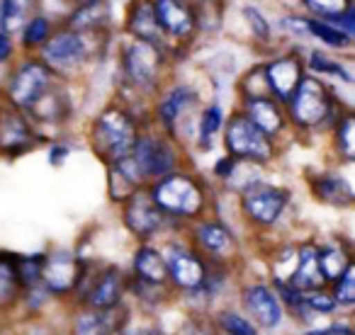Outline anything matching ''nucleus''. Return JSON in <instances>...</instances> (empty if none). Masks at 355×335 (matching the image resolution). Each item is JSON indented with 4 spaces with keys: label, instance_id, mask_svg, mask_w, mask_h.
Here are the masks:
<instances>
[{
    "label": "nucleus",
    "instance_id": "f257e3e1",
    "mask_svg": "<svg viewBox=\"0 0 355 335\" xmlns=\"http://www.w3.org/2000/svg\"><path fill=\"white\" fill-rule=\"evenodd\" d=\"M137 138V124L124 109H105L93 124V148L110 165L132 156Z\"/></svg>",
    "mask_w": 355,
    "mask_h": 335
},
{
    "label": "nucleus",
    "instance_id": "f03ea898",
    "mask_svg": "<svg viewBox=\"0 0 355 335\" xmlns=\"http://www.w3.org/2000/svg\"><path fill=\"white\" fill-rule=\"evenodd\" d=\"M127 277L117 265H95L90 267L85 262L83 277H80L78 287L73 294L80 296L83 309L93 311H110L122 306L124 291H127Z\"/></svg>",
    "mask_w": 355,
    "mask_h": 335
},
{
    "label": "nucleus",
    "instance_id": "7ed1b4c3",
    "mask_svg": "<svg viewBox=\"0 0 355 335\" xmlns=\"http://www.w3.org/2000/svg\"><path fill=\"white\" fill-rule=\"evenodd\" d=\"M151 202L168 217L193 219L202 212L205 192L190 175H166L151 188Z\"/></svg>",
    "mask_w": 355,
    "mask_h": 335
},
{
    "label": "nucleus",
    "instance_id": "20e7f679",
    "mask_svg": "<svg viewBox=\"0 0 355 335\" xmlns=\"http://www.w3.org/2000/svg\"><path fill=\"white\" fill-rule=\"evenodd\" d=\"M224 143H227L229 158H236V161L268 163L272 158L270 136H266L246 114H234L232 122L227 124Z\"/></svg>",
    "mask_w": 355,
    "mask_h": 335
},
{
    "label": "nucleus",
    "instance_id": "39448f33",
    "mask_svg": "<svg viewBox=\"0 0 355 335\" xmlns=\"http://www.w3.org/2000/svg\"><path fill=\"white\" fill-rule=\"evenodd\" d=\"M85 260L76 253L69 251H54L42 255V270H40V284L46 289V294L66 296L73 294L83 277Z\"/></svg>",
    "mask_w": 355,
    "mask_h": 335
},
{
    "label": "nucleus",
    "instance_id": "423d86ee",
    "mask_svg": "<svg viewBox=\"0 0 355 335\" xmlns=\"http://www.w3.org/2000/svg\"><path fill=\"white\" fill-rule=\"evenodd\" d=\"M290 102V114L300 127H316L331 112V95L326 85L316 78H302Z\"/></svg>",
    "mask_w": 355,
    "mask_h": 335
},
{
    "label": "nucleus",
    "instance_id": "0eeeda50",
    "mask_svg": "<svg viewBox=\"0 0 355 335\" xmlns=\"http://www.w3.org/2000/svg\"><path fill=\"white\" fill-rule=\"evenodd\" d=\"M51 88V71L46 69L40 61H27L25 66L15 71L10 80V102L15 105L17 109H25L30 112Z\"/></svg>",
    "mask_w": 355,
    "mask_h": 335
},
{
    "label": "nucleus",
    "instance_id": "6e6552de",
    "mask_svg": "<svg viewBox=\"0 0 355 335\" xmlns=\"http://www.w3.org/2000/svg\"><path fill=\"white\" fill-rule=\"evenodd\" d=\"M287 199H290L287 190L256 183L243 190V212L258 226H272L285 212Z\"/></svg>",
    "mask_w": 355,
    "mask_h": 335
},
{
    "label": "nucleus",
    "instance_id": "1a4fd4ad",
    "mask_svg": "<svg viewBox=\"0 0 355 335\" xmlns=\"http://www.w3.org/2000/svg\"><path fill=\"white\" fill-rule=\"evenodd\" d=\"M163 257H166L168 282H173L175 289H183V291L202 289L209 267H207V262L200 257V253L173 246Z\"/></svg>",
    "mask_w": 355,
    "mask_h": 335
},
{
    "label": "nucleus",
    "instance_id": "9d476101",
    "mask_svg": "<svg viewBox=\"0 0 355 335\" xmlns=\"http://www.w3.org/2000/svg\"><path fill=\"white\" fill-rule=\"evenodd\" d=\"M132 158L141 178H166L175 165V153L161 136H139L134 143Z\"/></svg>",
    "mask_w": 355,
    "mask_h": 335
},
{
    "label": "nucleus",
    "instance_id": "9b49d317",
    "mask_svg": "<svg viewBox=\"0 0 355 335\" xmlns=\"http://www.w3.org/2000/svg\"><path fill=\"white\" fill-rule=\"evenodd\" d=\"M241 301L246 314L253 318V323L261 328H277L282 320V301L277 299L275 289L263 282H253V284L243 287Z\"/></svg>",
    "mask_w": 355,
    "mask_h": 335
},
{
    "label": "nucleus",
    "instance_id": "f8f14e48",
    "mask_svg": "<svg viewBox=\"0 0 355 335\" xmlns=\"http://www.w3.org/2000/svg\"><path fill=\"white\" fill-rule=\"evenodd\" d=\"M163 221H166V214L151 202L148 194L134 192L124 204V226L141 241H146L156 231H161Z\"/></svg>",
    "mask_w": 355,
    "mask_h": 335
},
{
    "label": "nucleus",
    "instance_id": "ddd939ff",
    "mask_svg": "<svg viewBox=\"0 0 355 335\" xmlns=\"http://www.w3.org/2000/svg\"><path fill=\"white\" fill-rule=\"evenodd\" d=\"M158 66H161V54L153 44L146 42H134L124 51V71L127 78L139 88H151L158 78Z\"/></svg>",
    "mask_w": 355,
    "mask_h": 335
},
{
    "label": "nucleus",
    "instance_id": "4468645a",
    "mask_svg": "<svg viewBox=\"0 0 355 335\" xmlns=\"http://www.w3.org/2000/svg\"><path fill=\"white\" fill-rule=\"evenodd\" d=\"M195 243L198 248L209 255L214 262H227L236 255V238L224 224L219 221H202L195 228Z\"/></svg>",
    "mask_w": 355,
    "mask_h": 335
},
{
    "label": "nucleus",
    "instance_id": "2eb2a0df",
    "mask_svg": "<svg viewBox=\"0 0 355 335\" xmlns=\"http://www.w3.org/2000/svg\"><path fill=\"white\" fill-rule=\"evenodd\" d=\"M122 306L110 311H93V309H83L76 314L73 318V328L71 335H119L127 323V316L122 314Z\"/></svg>",
    "mask_w": 355,
    "mask_h": 335
},
{
    "label": "nucleus",
    "instance_id": "dca6fc26",
    "mask_svg": "<svg viewBox=\"0 0 355 335\" xmlns=\"http://www.w3.org/2000/svg\"><path fill=\"white\" fill-rule=\"evenodd\" d=\"M290 287L300 291H311V289H324V275L319 267V246L314 241H306L297 248V262L295 270L290 275Z\"/></svg>",
    "mask_w": 355,
    "mask_h": 335
},
{
    "label": "nucleus",
    "instance_id": "f3484780",
    "mask_svg": "<svg viewBox=\"0 0 355 335\" xmlns=\"http://www.w3.org/2000/svg\"><path fill=\"white\" fill-rule=\"evenodd\" d=\"M83 56H85V44L73 32L56 35L54 39H49L44 46L46 69L51 66V69H59V71H71L83 61Z\"/></svg>",
    "mask_w": 355,
    "mask_h": 335
},
{
    "label": "nucleus",
    "instance_id": "a211bd4d",
    "mask_svg": "<svg viewBox=\"0 0 355 335\" xmlns=\"http://www.w3.org/2000/svg\"><path fill=\"white\" fill-rule=\"evenodd\" d=\"M153 17H156L158 30L168 32L173 37H188L195 27L193 12L180 0H156Z\"/></svg>",
    "mask_w": 355,
    "mask_h": 335
},
{
    "label": "nucleus",
    "instance_id": "6ab92c4d",
    "mask_svg": "<svg viewBox=\"0 0 355 335\" xmlns=\"http://www.w3.org/2000/svg\"><path fill=\"white\" fill-rule=\"evenodd\" d=\"M266 80L272 93L277 95V100L287 102L302 80V64L295 56H285V59L272 61L266 69Z\"/></svg>",
    "mask_w": 355,
    "mask_h": 335
},
{
    "label": "nucleus",
    "instance_id": "aec40b11",
    "mask_svg": "<svg viewBox=\"0 0 355 335\" xmlns=\"http://www.w3.org/2000/svg\"><path fill=\"white\" fill-rule=\"evenodd\" d=\"M134 280L151 287H166L168 270L163 253L156 251L153 246L137 248V253H134Z\"/></svg>",
    "mask_w": 355,
    "mask_h": 335
},
{
    "label": "nucleus",
    "instance_id": "412c9836",
    "mask_svg": "<svg viewBox=\"0 0 355 335\" xmlns=\"http://www.w3.org/2000/svg\"><path fill=\"white\" fill-rule=\"evenodd\" d=\"M32 146V132L20 112H0V151L22 153Z\"/></svg>",
    "mask_w": 355,
    "mask_h": 335
},
{
    "label": "nucleus",
    "instance_id": "4be33fe9",
    "mask_svg": "<svg viewBox=\"0 0 355 335\" xmlns=\"http://www.w3.org/2000/svg\"><path fill=\"white\" fill-rule=\"evenodd\" d=\"M22 282L17 272V255L0 253V311H10L22 301Z\"/></svg>",
    "mask_w": 355,
    "mask_h": 335
},
{
    "label": "nucleus",
    "instance_id": "5701e85b",
    "mask_svg": "<svg viewBox=\"0 0 355 335\" xmlns=\"http://www.w3.org/2000/svg\"><path fill=\"white\" fill-rule=\"evenodd\" d=\"M246 117L261 129L266 136L280 132L282 127V114L277 109V105L270 98H251L246 105Z\"/></svg>",
    "mask_w": 355,
    "mask_h": 335
},
{
    "label": "nucleus",
    "instance_id": "b1692460",
    "mask_svg": "<svg viewBox=\"0 0 355 335\" xmlns=\"http://www.w3.org/2000/svg\"><path fill=\"white\" fill-rule=\"evenodd\" d=\"M348 265H353L350 251L340 246V243H329V246L319 248V267H321V275H324L326 284L338 280Z\"/></svg>",
    "mask_w": 355,
    "mask_h": 335
},
{
    "label": "nucleus",
    "instance_id": "393cba45",
    "mask_svg": "<svg viewBox=\"0 0 355 335\" xmlns=\"http://www.w3.org/2000/svg\"><path fill=\"white\" fill-rule=\"evenodd\" d=\"M193 102H195L193 90L185 88V85L183 88H175V90H171V93L166 95V100L161 102V107H158V117H161V122L166 124L168 129H173V124L188 112V107Z\"/></svg>",
    "mask_w": 355,
    "mask_h": 335
},
{
    "label": "nucleus",
    "instance_id": "a878e982",
    "mask_svg": "<svg viewBox=\"0 0 355 335\" xmlns=\"http://www.w3.org/2000/svg\"><path fill=\"white\" fill-rule=\"evenodd\" d=\"M314 192L319 194L324 202L336 204V207H345V204L353 202V190L345 183L343 178H336V175H321L314 183Z\"/></svg>",
    "mask_w": 355,
    "mask_h": 335
},
{
    "label": "nucleus",
    "instance_id": "bb28decb",
    "mask_svg": "<svg viewBox=\"0 0 355 335\" xmlns=\"http://www.w3.org/2000/svg\"><path fill=\"white\" fill-rule=\"evenodd\" d=\"M129 27H132V32L139 37V42L153 44V42L158 39V25H156V17H153V8L146 6V3H137V6H134Z\"/></svg>",
    "mask_w": 355,
    "mask_h": 335
},
{
    "label": "nucleus",
    "instance_id": "cd10ccee",
    "mask_svg": "<svg viewBox=\"0 0 355 335\" xmlns=\"http://www.w3.org/2000/svg\"><path fill=\"white\" fill-rule=\"evenodd\" d=\"M331 284H334L331 296H334L336 306H345V309H350V306L355 304V265L345 267L343 275H340L336 282H331Z\"/></svg>",
    "mask_w": 355,
    "mask_h": 335
},
{
    "label": "nucleus",
    "instance_id": "c85d7f7f",
    "mask_svg": "<svg viewBox=\"0 0 355 335\" xmlns=\"http://www.w3.org/2000/svg\"><path fill=\"white\" fill-rule=\"evenodd\" d=\"M217 330H222L224 335H258L256 325L236 311H222L217 316Z\"/></svg>",
    "mask_w": 355,
    "mask_h": 335
},
{
    "label": "nucleus",
    "instance_id": "c756f323",
    "mask_svg": "<svg viewBox=\"0 0 355 335\" xmlns=\"http://www.w3.org/2000/svg\"><path fill=\"white\" fill-rule=\"evenodd\" d=\"M302 306H304L311 316L331 314V311L338 309V306H336V301H334V296H331V291H326V289L302 291Z\"/></svg>",
    "mask_w": 355,
    "mask_h": 335
},
{
    "label": "nucleus",
    "instance_id": "7c9ffc66",
    "mask_svg": "<svg viewBox=\"0 0 355 335\" xmlns=\"http://www.w3.org/2000/svg\"><path fill=\"white\" fill-rule=\"evenodd\" d=\"M219 127H222V107L212 105L200 117V141H202V148H209V143H212L214 134L219 132Z\"/></svg>",
    "mask_w": 355,
    "mask_h": 335
},
{
    "label": "nucleus",
    "instance_id": "2f4dec72",
    "mask_svg": "<svg viewBox=\"0 0 355 335\" xmlns=\"http://www.w3.org/2000/svg\"><path fill=\"white\" fill-rule=\"evenodd\" d=\"M306 30H309L314 37H319V39H324L326 44L338 46V49H343V46H348V44H350V37H348V35H343V32H340L338 27L326 25V22L309 20V22H306Z\"/></svg>",
    "mask_w": 355,
    "mask_h": 335
},
{
    "label": "nucleus",
    "instance_id": "473e14b6",
    "mask_svg": "<svg viewBox=\"0 0 355 335\" xmlns=\"http://www.w3.org/2000/svg\"><path fill=\"white\" fill-rule=\"evenodd\" d=\"M30 10V0H3V27L8 32L17 30Z\"/></svg>",
    "mask_w": 355,
    "mask_h": 335
},
{
    "label": "nucleus",
    "instance_id": "72a5a7b5",
    "mask_svg": "<svg viewBox=\"0 0 355 335\" xmlns=\"http://www.w3.org/2000/svg\"><path fill=\"white\" fill-rule=\"evenodd\" d=\"M355 124H353V117H343L338 124V129H336V146H338L340 156L345 158V161H350L355 153Z\"/></svg>",
    "mask_w": 355,
    "mask_h": 335
},
{
    "label": "nucleus",
    "instance_id": "f704fd0d",
    "mask_svg": "<svg viewBox=\"0 0 355 335\" xmlns=\"http://www.w3.org/2000/svg\"><path fill=\"white\" fill-rule=\"evenodd\" d=\"M306 8L314 10L316 15H324L334 20V17L350 10V0H306Z\"/></svg>",
    "mask_w": 355,
    "mask_h": 335
},
{
    "label": "nucleus",
    "instance_id": "c9c22d12",
    "mask_svg": "<svg viewBox=\"0 0 355 335\" xmlns=\"http://www.w3.org/2000/svg\"><path fill=\"white\" fill-rule=\"evenodd\" d=\"M49 37V22L44 17H37L27 25L25 30V42L27 44H44V39Z\"/></svg>",
    "mask_w": 355,
    "mask_h": 335
},
{
    "label": "nucleus",
    "instance_id": "e433bc0d",
    "mask_svg": "<svg viewBox=\"0 0 355 335\" xmlns=\"http://www.w3.org/2000/svg\"><path fill=\"white\" fill-rule=\"evenodd\" d=\"M311 69L321 71V73H334V75H338V78H343V80H350V75L345 73L343 66L334 64V61H329L324 54H314V56H311Z\"/></svg>",
    "mask_w": 355,
    "mask_h": 335
},
{
    "label": "nucleus",
    "instance_id": "4c0bfd02",
    "mask_svg": "<svg viewBox=\"0 0 355 335\" xmlns=\"http://www.w3.org/2000/svg\"><path fill=\"white\" fill-rule=\"evenodd\" d=\"M180 335H219V330L214 325H209L205 318H190L180 328Z\"/></svg>",
    "mask_w": 355,
    "mask_h": 335
},
{
    "label": "nucleus",
    "instance_id": "58836bf2",
    "mask_svg": "<svg viewBox=\"0 0 355 335\" xmlns=\"http://www.w3.org/2000/svg\"><path fill=\"white\" fill-rule=\"evenodd\" d=\"M246 17H248V22H251L253 32H256L258 37H263V39H266V37H268V25H266V20H263L261 12H256L253 8H248V10H246Z\"/></svg>",
    "mask_w": 355,
    "mask_h": 335
},
{
    "label": "nucleus",
    "instance_id": "ea45409f",
    "mask_svg": "<svg viewBox=\"0 0 355 335\" xmlns=\"http://www.w3.org/2000/svg\"><path fill=\"white\" fill-rule=\"evenodd\" d=\"M304 335H353V330L348 325H331V328H321V330H309Z\"/></svg>",
    "mask_w": 355,
    "mask_h": 335
},
{
    "label": "nucleus",
    "instance_id": "a19ab883",
    "mask_svg": "<svg viewBox=\"0 0 355 335\" xmlns=\"http://www.w3.org/2000/svg\"><path fill=\"white\" fill-rule=\"evenodd\" d=\"M12 46H10V39H8V35H3L0 32V61H6L8 56H10Z\"/></svg>",
    "mask_w": 355,
    "mask_h": 335
},
{
    "label": "nucleus",
    "instance_id": "79ce46f5",
    "mask_svg": "<svg viewBox=\"0 0 355 335\" xmlns=\"http://www.w3.org/2000/svg\"><path fill=\"white\" fill-rule=\"evenodd\" d=\"M66 153H69V148H64V146H56L54 151H51V163H54V165H59V163H61V158H66Z\"/></svg>",
    "mask_w": 355,
    "mask_h": 335
},
{
    "label": "nucleus",
    "instance_id": "37998d69",
    "mask_svg": "<svg viewBox=\"0 0 355 335\" xmlns=\"http://www.w3.org/2000/svg\"><path fill=\"white\" fill-rule=\"evenodd\" d=\"M137 335H163V333H161L158 328H141Z\"/></svg>",
    "mask_w": 355,
    "mask_h": 335
},
{
    "label": "nucleus",
    "instance_id": "c03bdc74",
    "mask_svg": "<svg viewBox=\"0 0 355 335\" xmlns=\"http://www.w3.org/2000/svg\"><path fill=\"white\" fill-rule=\"evenodd\" d=\"M83 3H95V0H83Z\"/></svg>",
    "mask_w": 355,
    "mask_h": 335
}]
</instances>
